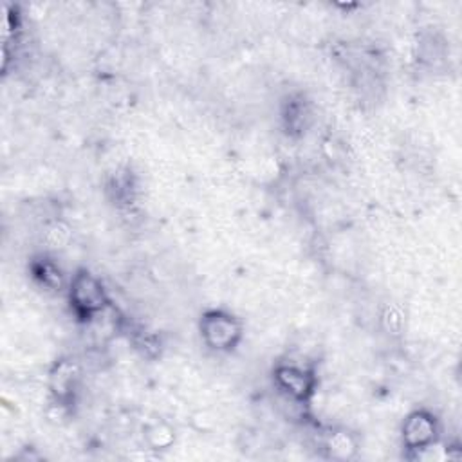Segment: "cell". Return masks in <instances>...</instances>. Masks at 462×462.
<instances>
[{"mask_svg":"<svg viewBox=\"0 0 462 462\" xmlns=\"http://www.w3.org/2000/svg\"><path fill=\"white\" fill-rule=\"evenodd\" d=\"M202 334L213 349L234 347L241 336L239 324L222 313H209L202 320Z\"/></svg>","mask_w":462,"mask_h":462,"instance_id":"cell-1","label":"cell"},{"mask_svg":"<svg viewBox=\"0 0 462 462\" xmlns=\"http://www.w3.org/2000/svg\"><path fill=\"white\" fill-rule=\"evenodd\" d=\"M71 300L78 313L93 315L105 306V293L96 279L89 273H80L73 280Z\"/></svg>","mask_w":462,"mask_h":462,"instance_id":"cell-2","label":"cell"},{"mask_svg":"<svg viewBox=\"0 0 462 462\" xmlns=\"http://www.w3.org/2000/svg\"><path fill=\"white\" fill-rule=\"evenodd\" d=\"M404 442L410 448H424L435 439V422L428 413L415 412L412 413L403 428Z\"/></svg>","mask_w":462,"mask_h":462,"instance_id":"cell-3","label":"cell"},{"mask_svg":"<svg viewBox=\"0 0 462 462\" xmlns=\"http://www.w3.org/2000/svg\"><path fill=\"white\" fill-rule=\"evenodd\" d=\"M277 379L280 386L297 399H306L313 392V378L297 367H282L277 370Z\"/></svg>","mask_w":462,"mask_h":462,"instance_id":"cell-4","label":"cell"}]
</instances>
